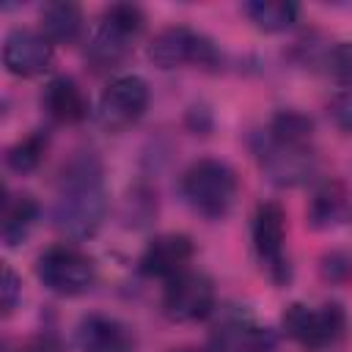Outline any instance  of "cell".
Listing matches in <instances>:
<instances>
[{
    "label": "cell",
    "mask_w": 352,
    "mask_h": 352,
    "mask_svg": "<svg viewBox=\"0 0 352 352\" xmlns=\"http://www.w3.org/2000/svg\"><path fill=\"white\" fill-rule=\"evenodd\" d=\"M107 212V192L102 179V165L94 154L72 157L58 179V192L52 204L55 228L72 239H85L96 234Z\"/></svg>",
    "instance_id": "6da1fadb"
},
{
    "label": "cell",
    "mask_w": 352,
    "mask_h": 352,
    "mask_svg": "<svg viewBox=\"0 0 352 352\" xmlns=\"http://www.w3.org/2000/svg\"><path fill=\"white\" fill-rule=\"evenodd\" d=\"M182 195L198 214L217 220L236 198V176L220 160H198L182 176Z\"/></svg>",
    "instance_id": "7a4b0ae2"
},
{
    "label": "cell",
    "mask_w": 352,
    "mask_h": 352,
    "mask_svg": "<svg viewBox=\"0 0 352 352\" xmlns=\"http://www.w3.org/2000/svg\"><path fill=\"white\" fill-rule=\"evenodd\" d=\"M256 157H258V165L267 173V179L280 187L302 184L316 170V157L308 148V143H286V140L272 138L270 132L258 135Z\"/></svg>",
    "instance_id": "3957f363"
},
{
    "label": "cell",
    "mask_w": 352,
    "mask_h": 352,
    "mask_svg": "<svg viewBox=\"0 0 352 352\" xmlns=\"http://www.w3.org/2000/svg\"><path fill=\"white\" fill-rule=\"evenodd\" d=\"M346 327L344 308L338 302H324L319 308L292 302L283 314V330L289 338L302 344L305 349H324L341 338Z\"/></svg>",
    "instance_id": "277c9868"
},
{
    "label": "cell",
    "mask_w": 352,
    "mask_h": 352,
    "mask_svg": "<svg viewBox=\"0 0 352 352\" xmlns=\"http://www.w3.org/2000/svg\"><path fill=\"white\" fill-rule=\"evenodd\" d=\"M36 275L50 292L60 297H77L94 283V261L77 248L58 245L38 256Z\"/></svg>",
    "instance_id": "5b68a950"
},
{
    "label": "cell",
    "mask_w": 352,
    "mask_h": 352,
    "mask_svg": "<svg viewBox=\"0 0 352 352\" xmlns=\"http://www.w3.org/2000/svg\"><path fill=\"white\" fill-rule=\"evenodd\" d=\"M143 22L146 19H143V11L138 6H132V3H116V6H110L104 11V16H102L99 30L94 33L91 47H88L91 60L99 63V66L118 63L129 52L135 36L143 30Z\"/></svg>",
    "instance_id": "8992f818"
},
{
    "label": "cell",
    "mask_w": 352,
    "mask_h": 352,
    "mask_svg": "<svg viewBox=\"0 0 352 352\" xmlns=\"http://www.w3.org/2000/svg\"><path fill=\"white\" fill-rule=\"evenodd\" d=\"M148 60L160 69H176L184 63H198V66H212L217 60V52L212 41L184 25L165 28L160 30L151 44H148Z\"/></svg>",
    "instance_id": "52a82bcc"
},
{
    "label": "cell",
    "mask_w": 352,
    "mask_h": 352,
    "mask_svg": "<svg viewBox=\"0 0 352 352\" xmlns=\"http://www.w3.org/2000/svg\"><path fill=\"white\" fill-rule=\"evenodd\" d=\"M214 308V286L209 275L184 270L182 275L170 278L162 294V311L173 322H198L206 319Z\"/></svg>",
    "instance_id": "ba28073f"
},
{
    "label": "cell",
    "mask_w": 352,
    "mask_h": 352,
    "mask_svg": "<svg viewBox=\"0 0 352 352\" xmlns=\"http://www.w3.org/2000/svg\"><path fill=\"white\" fill-rule=\"evenodd\" d=\"M283 242H286L283 209L272 201L258 204L253 214V250L275 283H283L289 278V261L283 253Z\"/></svg>",
    "instance_id": "9c48e42d"
},
{
    "label": "cell",
    "mask_w": 352,
    "mask_h": 352,
    "mask_svg": "<svg viewBox=\"0 0 352 352\" xmlns=\"http://www.w3.org/2000/svg\"><path fill=\"white\" fill-rule=\"evenodd\" d=\"M148 107V85L138 74H121L99 96V121L107 129H124L135 124Z\"/></svg>",
    "instance_id": "30bf717a"
},
{
    "label": "cell",
    "mask_w": 352,
    "mask_h": 352,
    "mask_svg": "<svg viewBox=\"0 0 352 352\" xmlns=\"http://www.w3.org/2000/svg\"><path fill=\"white\" fill-rule=\"evenodd\" d=\"M52 60V41L44 33L28 30V28H16L6 36L3 44V63L11 74L16 77H36L41 72H47Z\"/></svg>",
    "instance_id": "8fae6325"
},
{
    "label": "cell",
    "mask_w": 352,
    "mask_h": 352,
    "mask_svg": "<svg viewBox=\"0 0 352 352\" xmlns=\"http://www.w3.org/2000/svg\"><path fill=\"white\" fill-rule=\"evenodd\" d=\"M192 258V242L190 236L184 234H162V236H154L143 256H140V272L148 275V278H176L187 270Z\"/></svg>",
    "instance_id": "7c38bea8"
},
{
    "label": "cell",
    "mask_w": 352,
    "mask_h": 352,
    "mask_svg": "<svg viewBox=\"0 0 352 352\" xmlns=\"http://www.w3.org/2000/svg\"><path fill=\"white\" fill-rule=\"evenodd\" d=\"M77 344L82 352H135V336L132 330L102 314H91L77 327Z\"/></svg>",
    "instance_id": "4fadbf2b"
},
{
    "label": "cell",
    "mask_w": 352,
    "mask_h": 352,
    "mask_svg": "<svg viewBox=\"0 0 352 352\" xmlns=\"http://www.w3.org/2000/svg\"><path fill=\"white\" fill-rule=\"evenodd\" d=\"M214 349L217 352H272L275 333L236 314L223 319L214 327Z\"/></svg>",
    "instance_id": "5bb4252c"
},
{
    "label": "cell",
    "mask_w": 352,
    "mask_h": 352,
    "mask_svg": "<svg viewBox=\"0 0 352 352\" xmlns=\"http://www.w3.org/2000/svg\"><path fill=\"white\" fill-rule=\"evenodd\" d=\"M44 110L60 124H77L88 116V102L72 77H52L44 88Z\"/></svg>",
    "instance_id": "9a60e30c"
},
{
    "label": "cell",
    "mask_w": 352,
    "mask_h": 352,
    "mask_svg": "<svg viewBox=\"0 0 352 352\" xmlns=\"http://www.w3.org/2000/svg\"><path fill=\"white\" fill-rule=\"evenodd\" d=\"M82 30V11L74 3L55 0L41 11V33L55 44H72Z\"/></svg>",
    "instance_id": "2e32d148"
},
{
    "label": "cell",
    "mask_w": 352,
    "mask_h": 352,
    "mask_svg": "<svg viewBox=\"0 0 352 352\" xmlns=\"http://www.w3.org/2000/svg\"><path fill=\"white\" fill-rule=\"evenodd\" d=\"M346 212V195L338 182H324L314 190V198L308 204V226L311 228H330L336 226Z\"/></svg>",
    "instance_id": "e0dca14e"
},
{
    "label": "cell",
    "mask_w": 352,
    "mask_h": 352,
    "mask_svg": "<svg viewBox=\"0 0 352 352\" xmlns=\"http://www.w3.org/2000/svg\"><path fill=\"white\" fill-rule=\"evenodd\" d=\"M245 14L250 16V22L264 30V33H280L286 28L294 25L297 19V6L289 0H253L245 3Z\"/></svg>",
    "instance_id": "ac0fdd59"
},
{
    "label": "cell",
    "mask_w": 352,
    "mask_h": 352,
    "mask_svg": "<svg viewBox=\"0 0 352 352\" xmlns=\"http://www.w3.org/2000/svg\"><path fill=\"white\" fill-rule=\"evenodd\" d=\"M38 217V204L30 195H19L3 209V242L6 248H16L33 228Z\"/></svg>",
    "instance_id": "d6986e66"
},
{
    "label": "cell",
    "mask_w": 352,
    "mask_h": 352,
    "mask_svg": "<svg viewBox=\"0 0 352 352\" xmlns=\"http://www.w3.org/2000/svg\"><path fill=\"white\" fill-rule=\"evenodd\" d=\"M272 138L278 140H286V143H308L311 140V132H314V121L297 110H280L272 121H270V129H267Z\"/></svg>",
    "instance_id": "ffe728a7"
},
{
    "label": "cell",
    "mask_w": 352,
    "mask_h": 352,
    "mask_svg": "<svg viewBox=\"0 0 352 352\" xmlns=\"http://www.w3.org/2000/svg\"><path fill=\"white\" fill-rule=\"evenodd\" d=\"M44 148H47V135L33 132V135H28L25 140H19L16 146L8 148L6 162H8L11 170H16V173H28V170H33V168L41 162Z\"/></svg>",
    "instance_id": "44dd1931"
},
{
    "label": "cell",
    "mask_w": 352,
    "mask_h": 352,
    "mask_svg": "<svg viewBox=\"0 0 352 352\" xmlns=\"http://www.w3.org/2000/svg\"><path fill=\"white\" fill-rule=\"evenodd\" d=\"M327 69L336 80L352 82V41H338L327 55Z\"/></svg>",
    "instance_id": "7402d4cb"
},
{
    "label": "cell",
    "mask_w": 352,
    "mask_h": 352,
    "mask_svg": "<svg viewBox=\"0 0 352 352\" xmlns=\"http://www.w3.org/2000/svg\"><path fill=\"white\" fill-rule=\"evenodd\" d=\"M330 118L336 121V126L352 132V88H346L330 99Z\"/></svg>",
    "instance_id": "603a6c76"
},
{
    "label": "cell",
    "mask_w": 352,
    "mask_h": 352,
    "mask_svg": "<svg viewBox=\"0 0 352 352\" xmlns=\"http://www.w3.org/2000/svg\"><path fill=\"white\" fill-rule=\"evenodd\" d=\"M0 289H3V311L11 314L19 302V294H22V280L11 267H3V286Z\"/></svg>",
    "instance_id": "cb8c5ba5"
},
{
    "label": "cell",
    "mask_w": 352,
    "mask_h": 352,
    "mask_svg": "<svg viewBox=\"0 0 352 352\" xmlns=\"http://www.w3.org/2000/svg\"><path fill=\"white\" fill-rule=\"evenodd\" d=\"M322 275L327 280H344L352 275V258L344 256V253H330L324 256V264H322Z\"/></svg>",
    "instance_id": "d4e9b609"
},
{
    "label": "cell",
    "mask_w": 352,
    "mask_h": 352,
    "mask_svg": "<svg viewBox=\"0 0 352 352\" xmlns=\"http://www.w3.org/2000/svg\"><path fill=\"white\" fill-rule=\"evenodd\" d=\"M22 352H60V349H58V341L52 336H38V338L28 341V346Z\"/></svg>",
    "instance_id": "484cf974"
},
{
    "label": "cell",
    "mask_w": 352,
    "mask_h": 352,
    "mask_svg": "<svg viewBox=\"0 0 352 352\" xmlns=\"http://www.w3.org/2000/svg\"><path fill=\"white\" fill-rule=\"evenodd\" d=\"M182 352H195V349H182Z\"/></svg>",
    "instance_id": "4316f807"
}]
</instances>
